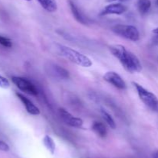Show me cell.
I'll return each instance as SVG.
<instances>
[{"label":"cell","instance_id":"cell-1","mask_svg":"<svg viewBox=\"0 0 158 158\" xmlns=\"http://www.w3.org/2000/svg\"><path fill=\"white\" fill-rule=\"evenodd\" d=\"M110 50L116 58L118 59L127 72L134 74L142 71V65L138 57L132 52L127 50L124 46L120 44L111 45Z\"/></svg>","mask_w":158,"mask_h":158},{"label":"cell","instance_id":"cell-2","mask_svg":"<svg viewBox=\"0 0 158 158\" xmlns=\"http://www.w3.org/2000/svg\"><path fill=\"white\" fill-rule=\"evenodd\" d=\"M58 50L60 55L79 66L83 68H89L92 66V60L87 56L73 48L63 45H59Z\"/></svg>","mask_w":158,"mask_h":158},{"label":"cell","instance_id":"cell-3","mask_svg":"<svg viewBox=\"0 0 158 158\" xmlns=\"http://www.w3.org/2000/svg\"><path fill=\"white\" fill-rule=\"evenodd\" d=\"M112 30L117 35L131 41H137L140 38L138 29L132 25H116L113 26Z\"/></svg>","mask_w":158,"mask_h":158},{"label":"cell","instance_id":"cell-4","mask_svg":"<svg viewBox=\"0 0 158 158\" xmlns=\"http://www.w3.org/2000/svg\"><path fill=\"white\" fill-rule=\"evenodd\" d=\"M133 85H134V88H136L137 91V94H138L139 98L140 99V100L147 105V106L149 107L151 109H154V106H155L156 103H157L158 99H157V96L152 93L151 91H148L146 88H143L142 85H139L137 82H133Z\"/></svg>","mask_w":158,"mask_h":158},{"label":"cell","instance_id":"cell-5","mask_svg":"<svg viewBox=\"0 0 158 158\" xmlns=\"http://www.w3.org/2000/svg\"><path fill=\"white\" fill-rule=\"evenodd\" d=\"M12 81L14 85L20 90L25 93H27L32 95H37L38 90L35 85L27 78L23 77H12Z\"/></svg>","mask_w":158,"mask_h":158},{"label":"cell","instance_id":"cell-6","mask_svg":"<svg viewBox=\"0 0 158 158\" xmlns=\"http://www.w3.org/2000/svg\"><path fill=\"white\" fill-rule=\"evenodd\" d=\"M59 113H60L61 119H63V121L66 125H69L71 127H74V128H81L83 126V121L82 120V119L75 117L71 113L66 111L65 108H60Z\"/></svg>","mask_w":158,"mask_h":158},{"label":"cell","instance_id":"cell-7","mask_svg":"<svg viewBox=\"0 0 158 158\" xmlns=\"http://www.w3.org/2000/svg\"><path fill=\"white\" fill-rule=\"evenodd\" d=\"M103 79L108 83L111 84L113 86L118 89L123 90L127 88L126 82L120 77V74L115 71H108L103 75Z\"/></svg>","mask_w":158,"mask_h":158},{"label":"cell","instance_id":"cell-8","mask_svg":"<svg viewBox=\"0 0 158 158\" xmlns=\"http://www.w3.org/2000/svg\"><path fill=\"white\" fill-rule=\"evenodd\" d=\"M15 94H16V96L18 97V99L21 101L22 103L23 104V105H24L25 108H26L27 112L32 115V116H38V115L40 114V108L37 106H35L32 101L29 100V99H27L26 96H24L23 94H21V93L19 92H16Z\"/></svg>","mask_w":158,"mask_h":158},{"label":"cell","instance_id":"cell-9","mask_svg":"<svg viewBox=\"0 0 158 158\" xmlns=\"http://www.w3.org/2000/svg\"><path fill=\"white\" fill-rule=\"evenodd\" d=\"M127 11V7L121 3H113L106 6L101 12L102 15H111V14H117V15H120V14L124 13Z\"/></svg>","mask_w":158,"mask_h":158},{"label":"cell","instance_id":"cell-10","mask_svg":"<svg viewBox=\"0 0 158 158\" xmlns=\"http://www.w3.org/2000/svg\"><path fill=\"white\" fill-rule=\"evenodd\" d=\"M69 7H70L71 12H72L73 15L74 16V18L76 19L77 22H79L80 23H82V24H87V19L83 14V12L79 9V8L76 6L75 3L73 2L72 1L69 0Z\"/></svg>","mask_w":158,"mask_h":158},{"label":"cell","instance_id":"cell-11","mask_svg":"<svg viewBox=\"0 0 158 158\" xmlns=\"http://www.w3.org/2000/svg\"><path fill=\"white\" fill-rule=\"evenodd\" d=\"M92 129L100 137L105 138L107 135V130L104 124L100 122H94L92 125Z\"/></svg>","mask_w":158,"mask_h":158},{"label":"cell","instance_id":"cell-12","mask_svg":"<svg viewBox=\"0 0 158 158\" xmlns=\"http://www.w3.org/2000/svg\"><path fill=\"white\" fill-rule=\"evenodd\" d=\"M37 1L47 12H53L57 10V3L56 0H37Z\"/></svg>","mask_w":158,"mask_h":158},{"label":"cell","instance_id":"cell-13","mask_svg":"<svg viewBox=\"0 0 158 158\" xmlns=\"http://www.w3.org/2000/svg\"><path fill=\"white\" fill-rule=\"evenodd\" d=\"M151 7V0H138L137 2V9L141 15H145L149 12Z\"/></svg>","mask_w":158,"mask_h":158},{"label":"cell","instance_id":"cell-14","mask_svg":"<svg viewBox=\"0 0 158 158\" xmlns=\"http://www.w3.org/2000/svg\"><path fill=\"white\" fill-rule=\"evenodd\" d=\"M43 143L44 144L45 147L47 149L49 152H50L51 154H54L56 150V143L54 142L53 139L49 135H46L43 139Z\"/></svg>","mask_w":158,"mask_h":158},{"label":"cell","instance_id":"cell-15","mask_svg":"<svg viewBox=\"0 0 158 158\" xmlns=\"http://www.w3.org/2000/svg\"><path fill=\"white\" fill-rule=\"evenodd\" d=\"M52 72L54 74H56V76L60 77V78L63 79H66L69 77V72L68 71H66V69L63 68L62 67L58 66V65L55 64L52 67Z\"/></svg>","mask_w":158,"mask_h":158},{"label":"cell","instance_id":"cell-16","mask_svg":"<svg viewBox=\"0 0 158 158\" xmlns=\"http://www.w3.org/2000/svg\"><path fill=\"white\" fill-rule=\"evenodd\" d=\"M100 113H101V116L102 117H103V119H104L105 122L108 124V125H109L111 129H115L117 125H116L115 121H114V119H113L111 115L110 114V113H108L107 112H106L105 109H103V108H101V110H100Z\"/></svg>","mask_w":158,"mask_h":158},{"label":"cell","instance_id":"cell-17","mask_svg":"<svg viewBox=\"0 0 158 158\" xmlns=\"http://www.w3.org/2000/svg\"><path fill=\"white\" fill-rule=\"evenodd\" d=\"M0 44L6 48H10L12 46V42L10 39L3 36H0Z\"/></svg>","mask_w":158,"mask_h":158},{"label":"cell","instance_id":"cell-18","mask_svg":"<svg viewBox=\"0 0 158 158\" xmlns=\"http://www.w3.org/2000/svg\"><path fill=\"white\" fill-rule=\"evenodd\" d=\"M9 86H10V84H9V80L3 76L0 75V88L7 89L9 88Z\"/></svg>","mask_w":158,"mask_h":158},{"label":"cell","instance_id":"cell-19","mask_svg":"<svg viewBox=\"0 0 158 158\" xmlns=\"http://www.w3.org/2000/svg\"><path fill=\"white\" fill-rule=\"evenodd\" d=\"M0 150L2 151H5L7 152L9 150V147L6 142H4L3 140L0 139Z\"/></svg>","mask_w":158,"mask_h":158},{"label":"cell","instance_id":"cell-20","mask_svg":"<svg viewBox=\"0 0 158 158\" xmlns=\"http://www.w3.org/2000/svg\"><path fill=\"white\" fill-rule=\"evenodd\" d=\"M154 111H155V112H158V100H157V103H156V105H155V106H154Z\"/></svg>","mask_w":158,"mask_h":158},{"label":"cell","instance_id":"cell-21","mask_svg":"<svg viewBox=\"0 0 158 158\" xmlns=\"http://www.w3.org/2000/svg\"><path fill=\"white\" fill-rule=\"evenodd\" d=\"M154 158H158V150H157V151L154 152Z\"/></svg>","mask_w":158,"mask_h":158},{"label":"cell","instance_id":"cell-22","mask_svg":"<svg viewBox=\"0 0 158 158\" xmlns=\"http://www.w3.org/2000/svg\"><path fill=\"white\" fill-rule=\"evenodd\" d=\"M153 33H154V34H156V35H158V27L154 29V30H153Z\"/></svg>","mask_w":158,"mask_h":158},{"label":"cell","instance_id":"cell-23","mask_svg":"<svg viewBox=\"0 0 158 158\" xmlns=\"http://www.w3.org/2000/svg\"><path fill=\"white\" fill-rule=\"evenodd\" d=\"M107 2H116V1H120V2H123V1H127V0H106Z\"/></svg>","mask_w":158,"mask_h":158},{"label":"cell","instance_id":"cell-24","mask_svg":"<svg viewBox=\"0 0 158 158\" xmlns=\"http://www.w3.org/2000/svg\"><path fill=\"white\" fill-rule=\"evenodd\" d=\"M156 4H157V6H158V0H157V1H156Z\"/></svg>","mask_w":158,"mask_h":158},{"label":"cell","instance_id":"cell-25","mask_svg":"<svg viewBox=\"0 0 158 158\" xmlns=\"http://www.w3.org/2000/svg\"><path fill=\"white\" fill-rule=\"evenodd\" d=\"M25 1H28V2H29V1H31V0H25Z\"/></svg>","mask_w":158,"mask_h":158}]
</instances>
